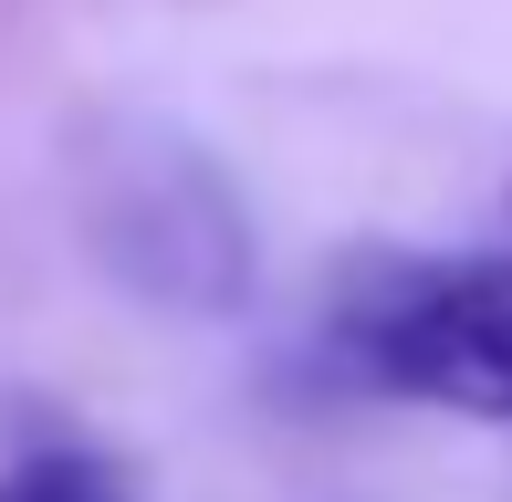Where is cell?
Here are the masks:
<instances>
[{"instance_id":"cell-1","label":"cell","mask_w":512,"mask_h":502,"mask_svg":"<svg viewBox=\"0 0 512 502\" xmlns=\"http://www.w3.org/2000/svg\"><path fill=\"white\" fill-rule=\"evenodd\" d=\"M356 387L512 419V251H429V262H356L324 325Z\"/></svg>"},{"instance_id":"cell-2","label":"cell","mask_w":512,"mask_h":502,"mask_svg":"<svg viewBox=\"0 0 512 502\" xmlns=\"http://www.w3.org/2000/svg\"><path fill=\"white\" fill-rule=\"evenodd\" d=\"M105 251L136 272L147 293L168 304H230V283L251 272V241H241V210L220 199V178L199 157H136L126 168V199L105 210Z\"/></svg>"},{"instance_id":"cell-3","label":"cell","mask_w":512,"mask_h":502,"mask_svg":"<svg viewBox=\"0 0 512 502\" xmlns=\"http://www.w3.org/2000/svg\"><path fill=\"white\" fill-rule=\"evenodd\" d=\"M0 502H126V482H115L95 450H21L0 471Z\"/></svg>"}]
</instances>
